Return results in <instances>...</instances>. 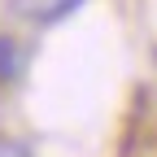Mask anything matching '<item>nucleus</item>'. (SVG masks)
Returning a JSON list of instances; mask_svg holds the SVG:
<instances>
[{
  "label": "nucleus",
  "mask_w": 157,
  "mask_h": 157,
  "mask_svg": "<svg viewBox=\"0 0 157 157\" xmlns=\"http://www.w3.org/2000/svg\"><path fill=\"white\" fill-rule=\"evenodd\" d=\"M0 157H31V153L17 144V140H0Z\"/></svg>",
  "instance_id": "f03ea898"
},
{
  "label": "nucleus",
  "mask_w": 157,
  "mask_h": 157,
  "mask_svg": "<svg viewBox=\"0 0 157 157\" xmlns=\"http://www.w3.org/2000/svg\"><path fill=\"white\" fill-rule=\"evenodd\" d=\"M13 13L22 17V22H35V26H44V22H61L66 13H74L83 0H9Z\"/></svg>",
  "instance_id": "f257e3e1"
}]
</instances>
